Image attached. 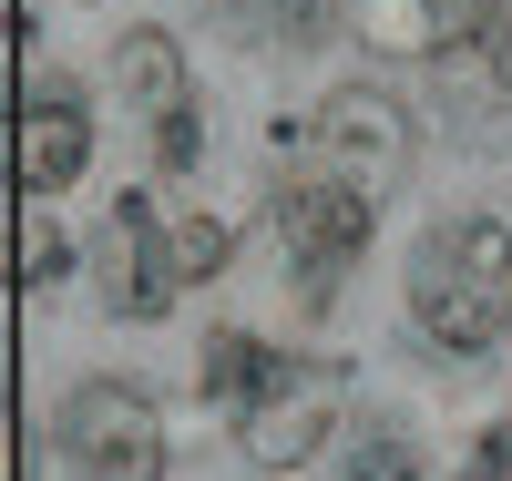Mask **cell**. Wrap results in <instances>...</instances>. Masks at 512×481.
I'll return each instance as SVG.
<instances>
[{"instance_id": "cell-7", "label": "cell", "mask_w": 512, "mask_h": 481, "mask_svg": "<svg viewBox=\"0 0 512 481\" xmlns=\"http://www.w3.org/2000/svg\"><path fill=\"white\" fill-rule=\"evenodd\" d=\"M21 185L31 195H52V185H72L82 164H93V113L82 103H52V93H21Z\"/></svg>"}, {"instance_id": "cell-17", "label": "cell", "mask_w": 512, "mask_h": 481, "mask_svg": "<svg viewBox=\"0 0 512 481\" xmlns=\"http://www.w3.org/2000/svg\"><path fill=\"white\" fill-rule=\"evenodd\" d=\"M461 481H512V430H482V441H472V471H461Z\"/></svg>"}, {"instance_id": "cell-12", "label": "cell", "mask_w": 512, "mask_h": 481, "mask_svg": "<svg viewBox=\"0 0 512 481\" xmlns=\"http://www.w3.org/2000/svg\"><path fill=\"white\" fill-rule=\"evenodd\" d=\"M216 11H226L246 41H308L328 0H216Z\"/></svg>"}, {"instance_id": "cell-3", "label": "cell", "mask_w": 512, "mask_h": 481, "mask_svg": "<svg viewBox=\"0 0 512 481\" xmlns=\"http://www.w3.org/2000/svg\"><path fill=\"white\" fill-rule=\"evenodd\" d=\"M277 236H287V256H297V287L328 297L338 277L359 267V246H369V195L338 185V174H318V185H287V195H277Z\"/></svg>"}, {"instance_id": "cell-5", "label": "cell", "mask_w": 512, "mask_h": 481, "mask_svg": "<svg viewBox=\"0 0 512 481\" xmlns=\"http://www.w3.org/2000/svg\"><path fill=\"white\" fill-rule=\"evenodd\" d=\"M164 297H175V256H164V236H154V205L123 195L113 226H103V308L113 318H154Z\"/></svg>"}, {"instance_id": "cell-15", "label": "cell", "mask_w": 512, "mask_h": 481, "mask_svg": "<svg viewBox=\"0 0 512 481\" xmlns=\"http://www.w3.org/2000/svg\"><path fill=\"white\" fill-rule=\"evenodd\" d=\"M154 154H164V174H195V164H205V123H195V103L154 113Z\"/></svg>"}, {"instance_id": "cell-1", "label": "cell", "mask_w": 512, "mask_h": 481, "mask_svg": "<svg viewBox=\"0 0 512 481\" xmlns=\"http://www.w3.org/2000/svg\"><path fill=\"white\" fill-rule=\"evenodd\" d=\"M410 308L441 348H492L512 328V226L461 215L410 256Z\"/></svg>"}, {"instance_id": "cell-6", "label": "cell", "mask_w": 512, "mask_h": 481, "mask_svg": "<svg viewBox=\"0 0 512 481\" xmlns=\"http://www.w3.org/2000/svg\"><path fill=\"white\" fill-rule=\"evenodd\" d=\"M328 410H338V379H328V369H297L267 410H246V420H236V430H246V461H256V471H297V461L318 451Z\"/></svg>"}, {"instance_id": "cell-10", "label": "cell", "mask_w": 512, "mask_h": 481, "mask_svg": "<svg viewBox=\"0 0 512 481\" xmlns=\"http://www.w3.org/2000/svg\"><path fill=\"white\" fill-rule=\"evenodd\" d=\"M287 379H297V369L277 359V348H256V338H236V328H226L216 348H205V400H226L236 420H246V410H267Z\"/></svg>"}, {"instance_id": "cell-8", "label": "cell", "mask_w": 512, "mask_h": 481, "mask_svg": "<svg viewBox=\"0 0 512 481\" xmlns=\"http://www.w3.org/2000/svg\"><path fill=\"white\" fill-rule=\"evenodd\" d=\"M472 21H482V0H359L369 52H420V62H441Z\"/></svg>"}, {"instance_id": "cell-9", "label": "cell", "mask_w": 512, "mask_h": 481, "mask_svg": "<svg viewBox=\"0 0 512 481\" xmlns=\"http://www.w3.org/2000/svg\"><path fill=\"white\" fill-rule=\"evenodd\" d=\"M441 93H451L461 113H502V103H512V11H482V21L441 52Z\"/></svg>"}, {"instance_id": "cell-13", "label": "cell", "mask_w": 512, "mask_h": 481, "mask_svg": "<svg viewBox=\"0 0 512 481\" xmlns=\"http://www.w3.org/2000/svg\"><path fill=\"white\" fill-rule=\"evenodd\" d=\"M164 256H175V287L216 277L226 267V226H216V215H185V226H164Z\"/></svg>"}, {"instance_id": "cell-4", "label": "cell", "mask_w": 512, "mask_h": 481, "mask_svg": "<svg viewBox=\"0 0 512 481\" xmlns=\"http://www.w3.org/2000/svg\"><path fill=\"white\" fill-rule=\"evenodd\" d=\"M318 144H328L338 164H349L338 185L379 195V185L400 174V154H410V123H400V103H390V93H359V82H349V93H328V113H318Z\"/></svg>"}, {"instance_id": "cell-11", "label": "cell", "mask_w": 512, "mask_h": 481, "mask_svg": "<svg viewBox=\"0 0 512 481\" xmlns=\"http://www.w3.org/2000/svg\"><path fill=\"white\" fill-rule=\"evenodd\" d=\"M113 82H123L144 113H175V103H185V62H175V41H164V31H134V41H123V52H113Z\"/></svg>"}, {"instance_id": "cell-2", "label": "cell", "mask_w": 512, "mask_h": 481, "mask_svg": "<svg viewBox=\"0 0 512 481\" xmlns=\"http://www.w3.org/2000/svg\"><path fill=\"white\" fill-rule=\"evenodd\" d=\"M62 441L82 461V481H164V420L144 389L123 379H82L62 400Z\"/></svg>"}, {"instance_id": "cell-14", "label": "cell", "mask_w": 512, "mask_h": 481, "mask_svg": "<svg viewBox=\"0 0 512 481\" xmlns=\"http://www.w3.org/2000/svg\"><path fill=\"white\" fill-rule=\"evenodd\" d=\"M62 277H72L62 226H41V215H31V226H21V287H62Z\"/></svg>"}, {"instance_id": "cell-16", "label": "cell", "mask_w": 512, "mask_h": 481, "mask_svg": "<svg viewBox=\"0 0 512 481\" xmlns=\"http://www.w3.org/2000/svg\"><path fill=\"white\" fill-rule=\"evenodd\" d=\"M349 481H420V451L400 441V430H369L359 461H349Z\"/></svg>"}]
</instances>
